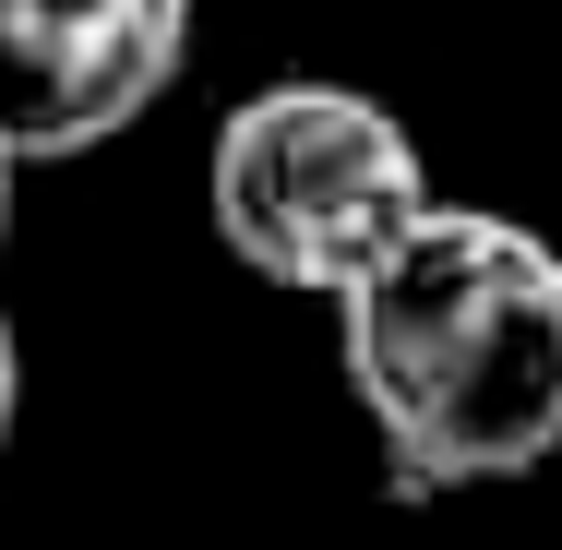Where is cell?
I'll return each instance as SVG.
<instances>
[{
    "label": "cell",
    "mask_w": 562,
    "mask_h": 550,
    "mask_svg": "<svg viewBox=\"0 0 562 550\" xmlns=\"http://www.w3.org/2000/svg\"><path fill=\"white\" fill-rule=\"evenodd\" d=\"M12 180H24V156L0 144V251H12Z\"/></svg>",
    "instance_id": "5b68a950"
},
{
    "label": "cell",
    "mask_w": 562,
    "mask_h": 550,
    "mask_svg": "<svg viewBox=\"0 0 562 550\" xmlns=\"http://www.w3.org/2000/svg\"><path fill=\"white\" fill-rule=\"evenodd\" d=\"M12 419H24V335L0 312V454H12Z\"/></svg>",
    "instance_id": "277c9868"
},
{
    "label": "cell",
    "mask_w": 562,
    "mask_h": 550,
    "mask_svg": "<svg viewBox=\"0 0 562 550\" xmlns=\"http://www.w3.org/2000/svg\"><path fill=\"white\" fill-rule=\"evenodd\" d=\"M204 204H216V239L251 276L347 300L443 192H431L419 132L383 109V97L324 85V72H288V85H263V97H239L216 120Z\"/></svg>",
    "instance_id": "7a4b0ae2"
},
{
    "label": "cell",
    "mask_w": 562,
    "mask_h": 550,
    "mask_svg": "<svg viewBox=\"0 0 562 550\" xmlns=\"http://www.w3.org/2000/svg\"><path fill=\"white\" fill-rule=\"evenodd\" d=\"M336 359L395 491H491L562 454V251L527 216L431 204L336 300Z\"/></svg>",
    "instance_id": "6da1fadb"
},
{
    "label": "cell",
    "mask_w": 562,
    "mask_h": 550,
    "mask_svg": "<svg viewBox=\"0 0 562 550\" xmlns=\"http://www.w3.org/2000/svg\"><path fill=\"white\" fill-rule=\"evenodd\" d=\"M204 0H0V144L85 156L156 109L192 60Z\"/></svg>",
    "instance_id": "3957f363"
}]
</instances>
